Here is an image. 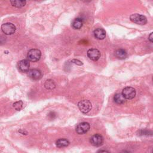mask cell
Here are the masks:
<instances>
[{
  "mask_svg": "<svg viewBox=\"0 0 153 153\" xmlns=\"http://www.w3.org/2000/svg\"><path fill=\"white\" fill-rule=\"evenodd\" d=\"M130 19L133 23L140 25H143L147 23V19L146 17L137 13L131 14L130 17Z\"/></svg>",
  "mask_w": 153,
  "mask_h": 153,
  "instance_id": "1",
  "label": "cell"
},
{
  "mask_svg": "<svg viewBox=\"0 0 153 153\" xmlns=\"http://www.w3.org/2000/svg\"><path fill=\"white\" fill-rule=\"evenodd\" d=\"M78 106L79 109L84 114H87L90 111L92 106L91 102L88 100H82L78 102Z\"/></svg>",
  "mask_w": 153,
  "mask_h": 153,
  "instance_id": "2",
  "label": "cell"
},
{
  "mask_svg": "<svg viewBox=\"0 0 153 153\" xmlns=\"http://www.w3.org/2000/svg\"><path fill=\"white\" fill-rule=\"evenodd\" d=\"M41 56V52L38 49H31L30 50L27 54V57L28 59L32 62L38 61Z\"/></svg>",
  "mask_w": 153,
  "mask_h": 153,
  "instance_id": "3",
  "label": "cell"
},
{
  "mask_svg": "<svg viewBox=\"0 0 153 153\" xmlns=\"http://www.w3.org/2000/svg\"><path fill=\"white\" fill-rule=\"evenodd\" d=\"M15 25L11 23H6L1 25V30L5 35H12L16 31Z\"/></svg>",
  "mask_w": 153,
  "mask_h": 153,
  "instance_id": "4",
  "label": "cell"
},
{
  "mask_svg": "<svg viewBox=\"0 0 153 153\" xmlns=\"http://www.w3.org/2000/svg\"><path fill=\"white\" fill-rule=\"evenodd\" d=\"M122 94L126 99H132L136 96V90L131 87H126L123 90Z\"/></svg>",
  "mask_w": 153,
  "mask_h": 153,
  "instance_id": "5",
  "label": "cell"
},
{
  "mask_svg": "<svg viewBox=\"0 0 153 153\" xmlns=\"http://www.w3.org/2000/svg\"><path fill=\"white\" fill-rule=\"evenodd\" d=\"M90 124L87 122H82L78 124L76 127V131L78 134H82L87 133L90 129Z\"/></svg>",
  "mask_w": 153,
  "mask_h": 153,
  "instance_id": "6",
  "label": "cell"
},
{
  "mask_svg": "<svg viewBox=\"0 0 153 153\" xmlns=\"http://www.w3.org/2000/svg\"><path fill=\"white\" fill-rule=\"evenodd\" d=\"M87 56L92 60L97 61L100 57V52L96 48L89 49L87 52Z\"/></svg>",
  "mask_w": 153,
  "mask_h": 153,
  "instance_id": "7",
  "label": "cell"
},
{
  "mask_svg": "<svg viewBox=\"0 0 153 153\" xmlns=\"http://www.w3.org/2000/svg\"><path fill=\"white\" fill-rule=\"evenodd\" d=\"M90 141L91 145L96 146H99L103 144V137L99 134H95L91 137Z\"/></svg>",
  "mask_w": 153,
  "mask_h": 153,
  "instance_id": "8",
  "label": "cell"
},
{
  "mask_svg": "<svg viewBox=\"0 0 153 153\" xmlns=\"http://www.w3.org/2000/svg\"><path fill=\"white\" fill-rule=\"evenodd\" d=\"M29 76L33 80H39L42 78V72L38 69H32L28 72Z\"/></svg>",
  "mask_w": 153,
  "mask_h": 153,
  "instance_id": "9",
  "label": "cell"
},
{
  "mask_svg": "<svg viewBox=\"0 0 153 153\" xmlns=\"http://www.w3.org/2000/svg\"><path fill=\"white\" fill-rule=\"evenodd\" d=\"M18 67L20 71L23 72H26L29 71L30 67V63L27 60L23 59L19 62Z\"/></svg>",
  "mask_w": 153,
  "mask_h": 153,
  "instance_id": "10",
  "label": "cell"
},
{
  "mask_svg": "<svg viewBox=\"0 0 153 153\" xmlns=\"http://www.w3.org/2000/svg\"><path fill=\"white\" fill-rule=\"evenodd\" d=\"M94 36L98 39H103L106 36V32L102 28H97L94 30Z\"/></svg>",
  "mask_w": 153,
  "mask_h": 153,
  "instance_id": "11",
  "label": "cell"
},
{
  "mask_svg": "<svg viewBox=\"0 0 153 153\" xmlns=\"http://www.w3.org/2000/svg\"><path fill=\"white\" fill-rule=\"evenodd\" d=\"M82 25H83V20L81 18H79V17L75 19L72 23V26L75 29H81Z\"/></svg>",
  "mask_w": 153,
  "mask_h": 153,
  "instance_id": "12",
  "label": "cell"
},
{
  "mask_svg": "<svg viewBox=\"0 0 153 153\" xmlns=\"http://www.w3.org/2000/svg\"><path fill=\"white\" fill-rule=\"evenodd\" d=\"M114 100L117 104H123L126 102V99L121 93L115 94L114 96Z\"/></svg>",
  "mask_w": 153,
  "mask_h": 153,
  "instance_id": "13",
  "label": "cell"
},
{
  "mask_svg": "<svg viewBox=\"0 0 153 153\" xmlns=\"http://www.w3.org/2000/svg\"><path fill=\"white\" fill-rule=\"evenodd\" d=\"M115 55L117 57L120 59H124L127 56V53L125 50L120 48L115 51Z\"/></svg>",
  "mask_w": 153,
  "mask_h": 153,
  "instance_id": "14",
  "label": "cell"
},
{
  "mask_svg": "<svg viewBox=\"0 0 153 153\" xmlns=\"http://www.w3.org/2000/svg\"><path fill=\"white\" fill-rule=\"evenodd\" d=\"M56 145L57 147L59 148H63V147H66L67 146H68L69 145V142L68 140H67L66 139H64V138H61L58 139L56 142Z\"/></svg>",
  "mask_w": 153,
  "mask_h": 153,
  "instance_id": "15",
  "label": "cell"
},
{
  "mask_svg": "<svg viewBox=\"0 0 153 153\" xmlns=\"http://www.w3.org/2000/svg\"><path fill=\"white\" fill-rule=\"evenodd\" d=\"M11 5L17 8H21L24 7L26 5V1H22V0H13L10 1Z\"/></svg>",
  "mask_w": 153,
  "mask_h": 153,
  "instance_id": "16",
  "label": "cell"
},
{
  "mask_svg": "<svg viewBox=\"0 0 153 153\" xmlns=\"http://www.w3.org/2000/svg\"><path fill=\"white\" fill-rule=\"evenodd\" d=\"M44 87L46 89L52 90L56 87V84L53 80L52 79H47L45 81L44 83Z\"/></svg>",
  "mask_w": 153,
  "mask_h": 153,
  "instance_id": "17",
  "label": "cell"
},
{
  "mask_svg": "<svg viewBox=\"0 0 153 153\" xmlns=\"http://www.w3.org/2000/svg\"><path fill=\"white\" fill-rule=\"evenodd\" d=\"M23 105V102L22 100H19L13 103V107L17 111H20L22 108Z\"/></svg>",
  "mask_w": 153,
  "mask_h": 153,
  "instance_id": "18",
  "label": "cell"
},
{
  "mask_svg": "<svg viewBox=\"0 0 153 153\" xmlns=\"http://www.w3.org/2000/svg\"><path fill=\"white\" fill-rule=\"evenodd\" d=\"M72 62L75 63V64H76V65H79V66H81V65H82L83 64L81 61H80V60H79L78 59H73L72 60Z\"/></svg>",
  "mask_w": 153,
  "mask_h": 153,
  "instance_id": "19",
  "label": "cell"
},
{
  "mask_svg": "<svg viewBox=\"0 0 153 153\" xmlns=\"http://www.w3.org/2000/svg\"><path fill=\"white\" fill-rule=\"evenodd\" d=\"M5 41V38H4L3 36H0V44H2Z\"/></svg>",
  "mask_w": 153,
  "mask_h": 153,
  "instance_id": "20",
  "label": "cell"
},
{
  "mask_svg": "<svg viewBox=\"0 0 153 153\" xmlns=\"http://www.w3.org/2000/svg\"><path fill=\"white\" fill-rule=\"evenodd\" d=\"M97 153H110L107 150H105V149H102V150H99Z\"/></svg>",
  "mask_w": 153,
  "mask_h": 153,
  "instance_id": "21",
  "label": "cell"
},
{
  "mask_svg": "<svg viewBox=\"0 0 153 153\" xmlns=\"http://www.w3.org/2000/svg\"><path fill=\"white\" fill-rule=\"evenodd\" d=\"M149 41H150L151 42H152V33H151V34L149 35Z\"/></svg>",
  "mask_w": 153,
  "mask_h": 153,
  "instance_id": "22",
  "label": "cell"
},
{
  "mask_svg": "<svg viewBox=\"0 0 153 153\" xmlns=\"http://www.w3.org/2000/svg\"><path fill=\"white\" fill-rule=\"evenodd\" d=\"M121 153H130V152H127L126 151H123V152H121Z\"/></svg>",
  "mask_w": 153,
  "mask_h": 153,
  "instance_id": "23",
  "label": "cell"
}]
</instances>
